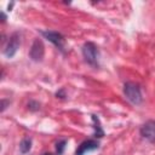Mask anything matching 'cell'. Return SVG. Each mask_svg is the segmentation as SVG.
Masks as SVG:
<instances>
[{
	"instance_id": "8",
	"label": "cell",
	"mask_w": 155,
	"mask_h": 155,
	"mask_svg": "<svg viewBox=\"0 0 155 155\" xmlns=\"http://www.w3.org/2000/svg\"><path fill=\"white\" fill-rule=\"evenodd\" d=\"M31 148V139L30 138H23L19 143V151L22 154H27Z\"/></svg>"
},
{
	"instance_id": "9",
	"label": "cell",
	"mask_w": 155,
	"mask_h": 155,
	"mask_svg": "<svg viewBox=\"0 0 155 155\" xmlns=\"http://www.w3.org/2000/svg\"><path fill=\"white\" fill-rule=\"evenodd\" d=\"M92 121L94 124V126H93L94 127V137H102L104 134V132H103V130H102V127L99 125V120H98V117L96 115H92Z\"/></svg>"
},
{
	"instance_id": "11",
	"label": "cell",
	"mask_w": 155,
	"mask_h": 155,
	"mask_svg": "<svg viewBox=\"0 0 155 155\" xmlns=\"http://www.w3.org/2000/svg\"><path fill=\"white\" fill-rule=\"evenodd\" d=\"M6 105H7V102H6L5 99H2V101H1V111H4V110L6 109Z\"/></svg>"
},
{
	"instance_id": "4",
	"label": "cell",
	"mask_w": 155,
	"mask_h": 155,
	"mask_svg": "<svg viewBox=\"0 0 155 155\" xmlns=\"http://www.w3.org/2000/svg\"><path fill=\"white\" fill-rule=\"evenodd\" d=\"M44 54H45V46H44L42 41L40 39H35L33 45H31V47H30L29 57L34 62H40V61H42Z\"/></svg>"
},
{
	"instance_id": "10",
	"label": "cell",
	"mask_w": 155,
	"mask_h": 155,
	"mask_svg": "<svg viewBox=\"0 0 155 155\" xmlns=\"http://www.w3.org/2000/svg\"><path fill=\"white\" fill-rule=\"evenodd\" d=\"M65 144H67V142H65V140H61V142H58V143L56 144V150H57V153H58L59 155H61V154L64 151Z\"/></svg>"
},
{
	"instance_id": "7",
	"label": "cell",
	"mask_w": 155,
	"mask_h": 155,
	"mask_svg": "<svg viewBox=\"0 0 155 155\" xmlns=\"http://www.w3.org/2000/svg\"><path fill=\"white\" fill-rule=\"evenodd\" d=\"M98 147H99V143H98L97 140H93V139L85 140V142H82V143L79 145V148L76 149L75 155H85V154L88 153V151H92V150L98 149Z\"/></svg>"
},
{
	"instance_id": "6",
	"label": "cell",
	"mask_w": 155,
	"mask_h": 155,
	"mask_svg": "<svg viewBox=\"0 0 155 155\" xmlns=\"http://www.w3.org/2000/svg\"><path fill=\"white\" fill-rule=\"evenodd\" d=\"M140 134L145 139H148L150 142H155V121L150 120V121L145 122L140 128Z\"/></svg>"
},
{
	"instance_id": "3",
	"label": "cell",
	"mask_w": 155,
	"mask_h": 155,
	"mask_svg": "<svg viewBox=\"0 0 155 155\" xmlns=\"http://www.w3.org/2000/svg\"><path fill=\"white\" fill-rule=\"evenodd\" d=\"M19 45H21L19 34H18V33H13V34L10 36L8 41H7V45H6L5 50H4V54H5L7 58H12V57L16 54V52H17Z\"/></svg>"
},
{
	"instance_id": "12",
	"label": "cell",
	"mask_w": 155,
	"mask_h": 155,
	"mask_svg": "<svg viewBox=\"0 0 155 155\" xmlns=\"http://www.w3.org/2000/svg\"><path fill=\"white\" fill-rule=\"evenodd\" d=\"M44 155H53V154H50V153H47V154H44Z\"/></svg>"
},
{
	"instance_id": "5",
	"label": "cell",
	"mask_w": 155,
	"mask_h": 155,
	"mask_svg": "<svg viewBox=\"0 0 155 155\" xmlns=\"http://www.w3.org/2000/svg\"><path fill=\"white\" fill-rule=\"evenodd\" d=\"M41 34L48 41H51L54 46H57L59 50L63 51V48H64V38H63L62 34H59L57 31H41Z\"/></svg>"
},
{
	"instance_id": "2",
	"label": "cell",
	"mask_w": 155,
	"mask_h": 155,
	"mask_svg": "<svg viewBox=\"0 0 155 155\" xmlns=\"http://www.w3.org/2000/svg\"><path fill=\"white\" fill-rule=\"evenodd\" d=\"M82 56L85 61L91 65H97L98 50L93 42H85L82 46Z\"/></svg>"
},
{
	"instance_id": "1",
	"label": "cell",
	"mask_w": 155,
	"mask_h": 155,
	"mask_svg": "<svg viewBox=\"0 0 155 155\" xmlns=\"http://www.w3.org/2000/svg\"><path fill=\"white\" fill-rule=\"evenodd\" d=\"M124 93L126 98L132 103V104H140L142 102V93L139 87L133 84V82H126L124 85Z\"/></svg>"
}]
</instances>
